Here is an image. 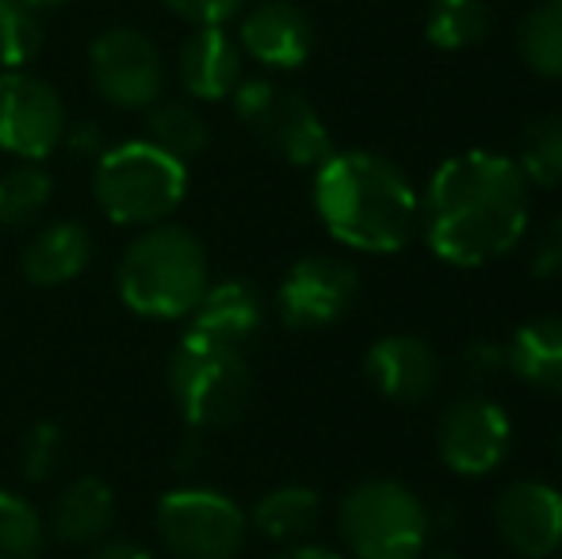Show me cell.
Masks as SVG:
<instances>
[{
  "label": "cell",
  "instance_id": "cell-35",
  "mask_svg": "<svg viewBox=\"0 0 562 559\" xmlns=\"http://www.w3.org/2000/svg\"><path fill=\"white\" fill-rule=\"evenodd\" d=\"M276 559H345V556L334 552V548H322V545H291Z\"/></svg>",
  "mask_w": 562,
  "mask_h": 559
},
{
  "label": "cell",
  "instance_id": "cell-9",
  "mask_svg": "<svg viewBox=\"0 0 562 559\" xmlns=\"http://www.w3.org/2000/svg\"><path fill=\"white\" fill-rule=\"evenodd\" d=\"M89 77L112 108L146 112L165 92V58L146 31L108 27L89 46Z\"/></svg>",
  "mask_w": 562,
  "mask_h": 559
},
{
  "label": "cell",
  "instance_id": "cell-12",
  "mask_svg": "<svg viewBox=\"0 0 562 559\" xmlns=\"http://www.w3.org/2000/svg\"><path fill=\"white\" fill-rule=\"evenodd\" d=\"M360 295V277L348 261L326 254H311L288 269L276 291V311L291 329H322L334 326L352 311Z\"/></svg>",
  "mask_w": 562,
  "mask_h": 559
},
{
  "label": "cell",
  "instance_id": "cell-24",
  "mask_svg": "<svg viewBox=\"0 0 562 559\" xmlns=\"http://www.w3.org/2000/svg\"><path fill=\"white\" fill-rule=\"evenodd\" d=\"M490 4L486 0H432L425 12V38L437 51H467L490 35Z\"/></svg>",
  "mask_w": 562,
  "mask_h": 559
},
{
  "label": "cell",
  "instance_id": "cell-7",
  "mask_svg": "<svg viewBox=\"0 0 562 559\" xmlns=\"http://www.w3.org/2000/svg\"><path fill=\"white\" fill-rule=\"evenodd\" d=\"M229 100H234L237 120L288 165L318 169L334 154L329 127L322 123L318 108L306 97H299V92L280 89V85L265 81V77H252V81L241 77V85L229 92Z\"/></svg>",
  "mask_w": 562,
  "mask_h": 559
},
{
  "label": "cell",
  "instance_id": "cell-6",
  "mask_svg": "<svg viewBox=\"0 0 562 559\" xmlns=\"http://www.w3.org/2000/svg\"><path fill=\"white\" fill-rule=\"evenodd\" d=\"M337 529L356 559H422L432 514L409 487L394 479H363L340 499Z\"/></svg>",
  "mask_w": 562,
  "mask_h": 559
},
{
  "label": "cell",
  "instance_id": "cell-8",
  "mask_svg": "<svg viewBox=\"0 0 562 559\" xmlns=\"http://www.w3.org/2000/svg\"><path fill=\"white\" fill-rule=\"evenodd\" d=\"M157 537L177 559H237L249 540V517L229 494L177 487L157 502Z\"/></svg>",
  "mask_w": 562,
  "mask_h": 559
},
{
  "label": "cell",
  "instance_id": "cell-32",
  "mask_svg": "<svg viewBox=\"0 0 562 559\" xmlns=\"http://www.w3.org/2000/svg\"><path fill=\"white\" fill-rule=\"evenodd\" d=\"M459 368H463V380L486 383L490 376H497L505 368V345L490 342V337H479V342H471L463 349V360H459Z\"/></svg>",
  "mask_w": 562,
  "mask_h": 559
},
{
  "label": "cell",
  "instance_id": "cell-16",
  "mask_svg": "<svg viewBox=\"0 0 562 559\" xmlns=\"http://www.w3.org/2000/svg\"><path fill=\"white\" fill-rule=\"evenodd\" d=\"M177 77L192 100H229L245 77V54L226 27H195L180 46Z\"/></svg>",
  "mask_w": 562,
  "mask_h": 559
},
{
  "label": "cell",
  "instance_id": "cell-4",
  "mask_svg": "<svg viewBox=\"0 0 562 559\" xmlns=\"http://www.w3.org/2000/svg\"><path fill=\"white\" fill-rule=\"evenodd\" d=\"M97 203L119 226L165 223L188 195V161L165 154L149 138L119 142L97 157Z\"/></svg>",
  "mask_w": 562,
  "mask_h": 559
},
{
  "label": "cell",
  "instance_id": "cell-19",
  "mask_svg": "<svg viewBox=\"0 0 562 559\" xmlns=\"http://www.w3.org/2000/svg\"><path fill=\"white\" fill-rule=\"evenodd\" d=\"M115 525V491L100 476H77L58 491L50 506V537L61 545H97Z\"/></svg>",
  "mask_w": 562,
  "mask_h": 559
},
{
  "label": "cell",
  "instance_id": "cell-2",
  "mask_svg": "<svg viewBox=\"0 0 562 559\" xmlns=\"http://www.w3.org/2000/svg\"><path fill=\"white\" fill-rule=\"evenodd\" d=\"M409 177L375 149H334L314 172V211L345 249L398 254L417 231Z\"/></svg>",
  "mask_w": 562,
  "mask_h": 559
},
{
  "label": "cell",
  "instance_id": "cell-30",
  "mask_svg": "<svg viewBox=\"0 0 562 559\" xmlns=\"http://www.w3.org/2000/svg\"><path fill=\"white\" fill-rule=\"evenodd\" d=\"M528 272L540 280L562 277V215L543 223V231L536 234L532 249H528Z\"/></svg>",
  "mask_w": 562,
  "mask_h": 559
},
{
  "label": "cell",
  "instance_id": "cell-20",
  "mask_svg": "<svg viewBox=\"0 0 562 559\" xmlns=\"http://www.w3.org/2000/svg\"><path fill=\"white\" fill-rule=\"evenodd\" d=\"M505 368L525 388L543 395H562V318L543 314L513 329L505 342Z\"/></svg>",
  "mask_w": 562,
  "mask_h": 559
},
{
  "label": "cell",
  "instance_id": "cell-15",
  "mask_svg": "<svg viewBox=\"0 0 562 559\" xmlns=\"http://www.w3.org/2000/svg\"><path fill=\"white\" fill-rule=\"evenodd\" d=\"M363 372L371 388L391 403H422L437 391L440 360L429 342L414 334H386L368 345L363 353Z\"/></svg>",
  "mask_w": 562,
  "mask_h": 559
},
{
  "label": "cell",
  "instance_id": "cell-26",
  "mask_svg": "<svg viewBox=\"0 0 562 559\" xmlns=\"http://www.w3.org/2000/svg\"><path fill=\"white\" fill-rule=\"evenodd\" d=\"M46 545V522L23 494L0 487V559H38Z\"/></svg>",
  "mask_w": 562,
  "mask_h": 559
},
{
  "label": "cell",
  "instance_id": "cell-21",
  "mask_svg": "<svg viewBox=\"0 0 562 559\" xmlns=\"http://www.w3.org/2000/svg\"><path fill=\"white\" fill-rule=\"evenodd\" d=\"M318 517H322L318 491L303 483H288L260 494L249 514V525L265 540H276V545H303L318 529Z\"/></svg>",
  "mask_w": 562,
  "mask_h": 559
},
{
  "label": "cell",
  "instance_id": "cell-11",
  "mask_svg": "<svg viewBox=\"0 0 562 559\" xmlns=\"http://www.w3.org/2000/svg\"><path fill=\"white\" fill-rule=\"evenodd\" d=\"M513 448V422L482 391H467L440 414L437 422V452L448 471L463 479L490 476L505 463Z\"/></svg>",
  "mask_w": 562,
  "mask_h": 559
},
{
  "label": "cell",
  "instance_id": "cell-17",
  "mask_svg": "<svg viewBox=\"0 0 562 559\" xmlns=\"http://www.w3.org/2000/svg\"><path fill=\"white\" fill-rule=\"evenodd\" d=\"M188 318H192L188 334L229 345V349H245L265 326V299H260L257 283L249 280H218L207 283V291Z\"/></svg>",
  "mask_w": 562,
  "mask_h": 559
},
{
  "label": "cell",
  "instance_id": "cell-27",
  "mask_svg": "<svg viewBox=\"0 0 562 559\" xmlns=\"http://www.w3.org/2000/svg\"><path fill=\"white\" fill-rule=\"evenodd\" d=\"M520 172L528 185L555 188L562 185V112H551L536 120L520 138Z\"/></svg>",
  "mask_w": 562,
  "mask_h": 559
},
{
  "label": "cell",
  "instance_id": "cell-25",
  "mask_svg": "<svg viewBox=\"0 0 562 559\" xmlns=\"http://www.w3.org/2000/svg\"><path fill=\"white\" fill-rule=\"evenodd\" d=\"M54 195L50 172L38 161H20L15 169L0 172V226L4 231H23L46 211Z\"/></svg>",
  "mask_w": 562,
  "mask_h": 559
},
{
  "label": "cell",
  "instance_id": "cell-14",
  "mask_svg": "<svg viewBox=\"0 0 562 559\" xmlns=\"http://www.w3.org/2000/svg\"><path fill=\"white\" fill-rule=\"evenodd\" d=\"M237 46L265 69H299L314 54V23L291 0H265L241 15Z\"/></svg>",
  "mask_w": 562,
  "mask_h": 559
},
{
  "label": "cell",
  "instance_id": "cell-23",
  "mask_svg": "<svg viewBox=\"0 0 562 559\" xmlns=\"http://www.w3.org/2000/svg\"><path fill=\"white\" fill-rule=\"evenodd\" d=\"M517 51L532 74L562 81V0H540L517 27Z\"/></svg>",
  "mask_w": 562,
  "mask_h": 559
},
{
  "label": "cell",
  "instance_id": "cell-29",
  "mask_svg": "<svg viewBox=\"0 0 562 559\" xmlns=\"http://www.w3.org/2000/svg\"><path fill=\"white\" fill-rule=\"evenodd\" d=\"M66 463V429L58 422H38L27 429L20 448V471L27 483H46Z\"/></svg>",
  "mask_w": 562,
  "mask_h": 559
},
{
  "label": "cell",
  "instance_id": "cell-5",
  "mask_svg": "<svg viewBox=\"0 0 562 559\" xmlns=\"http://www.w3.org/2000/svg\"><path fill=\"white\" fill-rule=\"evenodd\" d=\"M169 395L192 429H229L252 399V368L245 349L184 334L169 357Z\"/></svg>",
  "mask_w": 562,
  "mask_h": 559
},
{
  "label": "cell",
  "instance_id": "cell-34",
  "mask_svg": "<svg viewBox=\"0 0 562 559\" xmlns=\"http://www.w3.org/2000/svg\"><path fill=\"white\" fill-rule=\"evenodd\" d=\"M66 142L77 149V154H104V135H100V127L97 123H81V127H74V131H66Z\"/></svg>",
  "mask_w": 562,
  "mask_h": 559
},
{
  "label": "cell",
  "instance_id": "cell-33",
  "mask_svg": "<svg viewBox=\"0 0 562 559\" xmlns=\"http://www.w3.org/2000/svg\"><path fill=\"white\" fill-rule=\"evenodd\" d=\"M85 559H154V556H149V548H142L138 540H108L104 537L89 548Z\"/></svg>",
  "mask_w": 562,
  "mask_h": 559
},
{
  "label": "cell",
  "instance_id": "cell-1",
  "mask_svg": "<svg viewBox=\"0 0 562 559\" xmlns=\"http://www.w3.org/2000/svg\"><path fill=\"white\" fill-rule=\"evenodd\" d=\"M528 180L520 165L494 149H467L432 172L417 208V226L451 269H482L528 234Z\"/></svg>",
  "mask_w": 562,
  "mask_h": 559
},
{
  "label": "cell",
  "instance_id": "cell-28",
  "mask_svg": "<svg viewBox=\"0 0 562 559\" xmlns=\"http://www.w3.org/2000/svg\"><path fill=\"white\" fill-rule=\"evenodd\" d=\"M43 51V23L38 12L27 4H15L0 15V66L27 69Z\"/></svg>",
  "mask_w": 562,
  "mask_h": 559
},
{
  "label": "cell",
  "instance_id": "cell-38",
  "mask_svg": "<svg viewBox=\"0 0 562 559\" xmlns=\"http://www.w3.org/2000/svg\"><path fill=\"white\" fill-rule=\"evenodd\" d=\"M429 559H463V556H456V552H437V556H429Z\"/></svg>",
  "mask_w": 562,
  "mask_h": 559
},
{
  "label": "cell",
  "instance_id": "cell-36",
  "mask_svg": "<svg viewBox=\"0 0 562 559\" xmlns=\"http://www.w3.org/2000/svg\"><path fill=\"white\" fill-rule=\"evenodd\" d=\"M23 4L35 8V12H38V8H58V4H66V0H23Z\"/></svg>",
  "mask_w": 562,
  "mask_h": 559
},
{
  "label": "cell",
  "instance_id": "cell-22",
  "mask_svg": "<svg viewBox=\"0 0 562 559\" xmlns=\"http://www.w3.org/2000/svg\"><path fill=\"white\" fill-rule=\"evenodd\" d=\"M146 138L154 146H161L165 154L192 161L195 154H203L211 142V127L203 120V112L184 100H157L146 108Z\"/></svg>",
  "mask_w": 562,
  "mask_h": 559
},
{
  "label": "cell",
  "instance_id": "cell-10",
  "mask_svg": "<svg viewBox=\"0 0 562 559\" xmlns=\"http://www.w3.org/2000/svg\"><path fill=\"white\" fill-rule=\"evenodd\" d=\"M69 120L58 89L27 69L0 74V149L20 161H46L66 142Z\"/></svg>",
  "mask_w": 562,
  "mask_h": 559
},
{
  "label": "cell",
  "instance_id": "cell-39",
  "mask_svg": "<svg viewBox=\"0 0 562 559\" xmlns=\"http://www.w3.org/2000/svg\"><path fill=\"white\" fill-rule=\"evenodd\" d=\"M559 452H562V440H559Z\"/></svg>",
  "mask_w": 562,
  "mask_h": 559
},
{
  "label": "cell",
  "instance_id": "cell-13",
  "mask_svg": "<svg viewBox=\"0 0 562 559\" xmlns=\"http://www.w3.org/2000/svg\"><path fill=\"white\" fill-rule=\"evenodd\" d=\"M494 529L520 559H548L562 548V491L543 479H513L494 502Z\"/></svg>",
  "mask_w": 562,
  "mask_h": 559
},
{
  "label": "cell",
  "instance_id": "cell-3",
  "mask_svg": "<svg viewBox=\"0 0 562 559\" xmlns=\"http://www.w3.org/2000/svg\"><path fill=\"white\" fill-rule=\"evenodd\" d=\"M211 283L203 242L188 226L154 223L123 249L115 269L119 299L142 318H188Z\"/></svg>",
  "mask_w": 562,
  "mask_h": 559
},
{
  "label": "cell",
  "instance_id": "cell-18",
  "mask_svg": "<svg viewBox=\"0 0 562 559\" xmlns=\"http://www.w3.org/2000/svg\"><path fill=\"white\" fill-rule=\"evenodd\" d=\"M92 254H97V242H92L89 226L77 219H58L27 242L20 269L35 288H61L89 269Z\"/></svg>",
  "mask_w": 562,
  "mask_h": 559
},
{
  "label": "cell",
  "instance_id": "cell-37",
  "mask_svg": "<svg viewBox=\"0 0 562 559\" xmlns=\"http://www.w3.org/2000/svg\"><path fill=\"white\" fill-rule=\"evenodd\" d=\"M15 4H23V0H0V15H4L8 8H15Z\"/></svg>",
  "mask_w": 562,
  "mask_h": 559
},
{
  "label": "cell",
  "instance_id": "cell-31",
  "mask_svg": "<svg viewBox=\"0 0 562 559\" xmlns=\"http://www.w3.org/2000/svg\"><path fill=\"white\" fill-rule=\"evenodd\" d=\"M161 4L180 20L195 23V27H223L249 0H161Z\"/></svg>",
  "mask_w": 562,
  "mask_h": 559
}]
</instances>
